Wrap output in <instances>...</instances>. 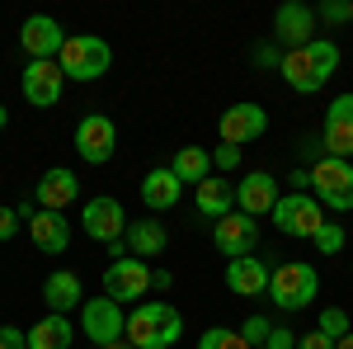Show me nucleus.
<instances>
[{"label": "nucleus", "mask_w": 353, "mask_h": 349, "mask_svg": "<svg viewBox=\"0 0 353 349\" xmlns=\"http://www.w3.org/2000/svg\"><path fill=\"white\" fill-rule=\"evenodd\" d=\"M278 71H283V81L292 85L297 95H316V90H325L330 76L339 71V48H334L330 38H316V43H306V48L283 53Z\"/></svg>", "instance_id": "1"}, {"label": "nucleus", "mask_w": 353, "mask_h": 349, "mask_svg": "<svg viewBox=\"0 0 353 349\" xmlns=\"http://www.w3.org/2000/svg\"><path fill=\"white\" fill-rule=\"evenodd\" d=\"M184 340V312L174 302H141L128 312V345L132 349H174Z\"/></svg>", "instance_id": "2"}, {"label": "nucleus", "mask_w": 353, "mask_h": 349, "mask_svg": "<svg viewBox=\"0 0 353 349\" xmlns=\"http://www.w3.org/2000/svg\"><path fill=\"white\" fill-rule=\"evenodd\" d=\"M57 66H61V76L66 81H99L104 71L113 66V48L104 43V38H94V33H76V38H66V48H61V57H57Z\"/></svg>", "instance_id": "3"}, {"label": "nucleus", "mask_w": 353, "mask_h": 349, "mask_svg": "<svg viewBox=\"0 0 353 349\" xmlns=\"http://www.w3.org/2000/svg\"><path fill=\"white\" fill-rule=\"evenodd\" d=\"M316 293H321V274H316V265H306V260H283V265L273 269L269 297L283 307V312H301V307H311Z\"/></svg>", "instance_id": "4"}, {"label": "nucleus", "mask_w": 353, "mask_h": 349, "mask_svg": "<svg viewBox=\"0 0 353 349\" xmlns=\"http://www.w3.org/2000/svg\"><path fill=\"white\" fill-rule=\"evenodd\" d=\"M311 189H316V203H321V208L353 213V161L321 156L316 170H311Z\"/></svg>", "instance_id": "5"}, {"label": "nucleus", "mask_w": 353, "mask_h": 349, "mask_svg": "<svg viewBox=\"0 0 353 349\" xmlns=\"http://www.w3.org/2000/svg\"><path fill=\"white\" fill-rule=\"evenodd\" d=\"M76 156L85 165H109L113 151H118V123L104 118V113H85L81 123H76Z\"/></svg>", "instance_id": "6"}, {"label": "nucleus", "mask_w": 353, "mask_h": 349, "mask_svg": "<svg viewBox=\"0 0 353 349\" xmlns=\"http://www.w3.org/2000/svg\"><path fill=\"white\" fill-rule=\"evenodd\" d=\"M81 330L90 335V345L99 349V345H118L123 335H128V312L113 302V297H90L81 307Z\"/></svg>", "instance_id": "7"}, {"label": "nucleus", "mask_w": 353, "mask_h": 349, "mask_svg": "<svg viewBox=\"0 0 353 349\" xmlns=\"http://www.w3.org/2000/svg\"><path fill=\"white\" fill-rule=\"evenodd\" d=\"M81 227H85V236L90 241H99V245H113V241H123L128 236V213H123V203L118 198H109V194H99V198H90L81 208Z\"/></svg>", "instance_id": "8"}, {"label": "nucleus", "mask_w": 353, "mask_h": 349, "mask_svg": "<svg viewBox=\"0 0 353 349\" xmlns=\"http://www.w3.org/2000/svg\"><path fill=\"white\" fill-rule=\"evenodd\" d=\"M273 222H278V232L283 236H316L321 227H325V213H321V203L311 198V194H283L278 198V208H273Z\"/></svg>", "instance_id": "9"}, {"label": "nucleus", "mask_w": 353, "mask_h": 349, "mask_svg": "<svg viewBox=\"0 0 353 349\" xmlns=\"http://www.w3.org/2000/svg\"><path fill=\"white\" fill-rule=\"evenodd\" d=\"M146 293H151V265H146V260L128 255V260L104 265V297H113L118 307H123V302H141Z\"/></svg>", "instance_id": "10"}, {"label": "nucleus", "mask_w": 353, "mask_h": 349, "mask_svg": "<svg viewBox=\"0 0 353 349\" xmlns=\"http://www.w3.org/2000/svg\"><path fill=\"white\" fill-rule=\"evenodd\" d=\"M217 133L226 147H250V142H259V137L269 133V113L254 100H241V104H231L217 118Z\"/></svg>", "instance_id": "11"}, {"label": "nucleus", "mask_w": 353, "mask_h": 349, "mask_svg": "<svg viewBox=\"0 0 353 349\" xmlns=\"http://www.w3.org/2000/svg\"><path fill=\"white\" fill-rule=\"evenodd\" d=\"M321 147L334 161H353V90L330 100L325 123H321Z\"/></svg>", "instance_id": "12"}, {"label": "nucleus", "mask_w": 353, "mask_h": 349, "mask_svg": "<svg viewBox=\"0 0 353 349\" xmlns=\"http://www.w3.org/2000/svg\"><path fill=\"white\" fill-rule=\"evenodd\" d=\"M19 48L28 53V62H57L66 48V28L52 15H28L24 28H19Z\"/></svg>", "instance_id": "13"}, {"label": "nucleus", "mask_w": 353, "mask_h": 349, "mask_svg": "<svg viewBox=\"0 0 353 349\" xmlns=\"http://www.w3.org/2000/svg\"><path fill=\"white\" fill-rule=\"evenodd\" d=\"M212 241H217V250L226 255V260H245V255H254V245H259V217H245V213L217 217Z\"/></svg>", "instance_id": "14"}, {"label": "nucleus", "mask_w": 353, "mask_h": 349, "mask_svg": "<svg viewBox=\"0 0 353 349\" xmlns=\"http://www.w3.org/2000/svg\"><path fill=\"white\" fill-rule=\"evenodd\" d=\"M273 38L288 43V53H292V48H306V43H316V10L301 5V0L278 5V15H273Z\"/></svg>", "instance_id": "15"}, {"label": "nucleus", "mask_w": 353, "mask_h": 349, "mask_svg": "<svg viewBox=\"0 0 353 349\" xmlns=\"http://www.w3.org/2000/svg\"><path fill=\"white\" fill-rule=\"evenodd\" d=\"M19 85H24V100L33 109H52L61 100V90H66V76H61L57 62H28Z\"/></svg>", "instance_id": "16"}, {"label": "nucleus", "mask_w": 353, "mask_h": 349, "mask_svg": "<svg viewBox=\"0 0 353 349\" xmlns=\"http://www.w3.org/2000/svg\"><path fill=\"white\" fill-rule=\"evenodd\" d=\"M278 208V180H273L269 170H250L241 175V185H236V213L245 217H264Z\"/></svg>", "instance_id": "17"}, {"label": "nucleus", "mask_w": 353, "mask_h": 349, "mask_svg": "<svg viewBox=\"0 0 353 349\" xmlns=\"http://www.w3.org/2000/svg\"><path fill=\"white\" fill-rule=\"evenodd\" d=\"M81 198V180H76V170H66V165H52L38 189H33V203L43 208V213H61V208H71Z\"/></svg>", "instance_id": "18"}, {"label": "nucleus", "mask_w": 353, "mask_h": 349, "mask_svg": "<svg viewBox=\"0 0 353 349\" xmlns=\"http://www.w3.org/2000/svg\"><path fill=\"white\" fill-rule=\"evenodd\" d=\"M221 279H226V288L236 297H259V293H269L273 269H269V260H259V255H245V260H231Z\"/></svg>", "instance_id": "19"}, {"label": "nucleus", "mask_w": 353, "mask_h": 349, "mask_svg": "<svg viewBox=\"0 0 353 349\" xmlns=\"http://www.w3.org/2000/svg\"><path fill=\"white\" fill-rule=\"evenodd\" d=\"M179 198H184V185H179V175H174L170 165H156V170H146V175H141V203H146L151 213L174 208Z\"/></svg>", "instance_id": "20"}, {"label": "nucleus", "mask_w": 353, "mask_h": 349, "mask_svg": "<svg viewBox=\"0 0 353 349\" xmlns=\"http://www.w3.org/2000/svg\"><path fill=\"white\" fill-rule=\"evenodd\" d=\"M43 302L52 307L57 317H66V312L85 307V288H81V279H76L71 269H57V274H48V279H43Z\"/></svg>", "instance_id": "21"}, {"label": "nucleus", "mask_w": 353, "mask_h": 349, "mask_svg": "<svg viewBox=\"0 0 353 349\" xmlns=\"http://www.w3.org/2000/svg\"><path fill=\"white\" fill-rule=\"evenodd\" d=\"M28 236H33V245H38L43 255H66V245H71V222H66V213H38L28 222Z\"/></svg>", "instance_id": "22"}, {"label": "nucleus", "mask_w": 353, "mask_h": 349, "mask_svg": "<svg viewBox=\"0 0 353 349\" xmlns=\"http://www.w3.org/2000/svg\"><path fill=\"white\" fill-rule=\"evenodd\" d=\"M128 255H137V260H156V255H165V245H170V232H165V222H156V217H141V222H132L128 227Z\"/></svg>", "instance_id": "23"}, {"label": "nucleus", "mask_w": 353, "mask_h": 349, "mask_svg": "<svg viewBox=\"0 0 353 349\" xmlns=\"http://www.w3.org/2000/svg\"><path fill=\"white\" fill-rule=\"evenodd\" d=\"M193 208H198L203 217H212V222L226 217V213H236V185H226V180H217V175L203 180V185L193 189Z\"/></svg>", "instance_id": "24"}, {"label": "nucleus", "mask_w": 353, "mask_h": 349, "mask_svg": "<svg viewBox=\"0 0 353 349\" xmlns=\"http://www.w3.org/2000/svg\"><path fill=\"white\" fill-rule=\"evenodd\" d=\"M71 345H76V326H71V317L48 312L38 326H28V349H71Z\"/></svg>", "instance_id": "25"}, {"label": "nucleus", "mask_w": 353, "mask_h": 349, "mask_svg": "<svg viewBox=\"0 0 353 349\" xmlns=\"http://www.w3.org/2000/svg\"><path fill=\"white\" fill-rule=\"evenodd\" d=\"M170 170L179 175L184 189H198L203 180H212V151H203V147H179L174 161H170Z\"/></svg>", "instance_id": "26"}, {"label": "nucleus", "mask_w": 353, "mask_h": 349, "mask_svg": "<svg viewBox=\"0 0 353 349\" xmlns=\"http://www.w3.org/2000/svg\"><path fill=\"white\" fill-rule=\"evenodd\" d=\"M198 349H250V340H245L241 330H226V326H212V330H203V340H198Z\"/></svg>", "instance_id": "27"}, {"label": "nucleus", "mask_w": 353, "mask_h": 349, "mask_svg": "<svg viewBox=\"0 0 353 349\" xmlns=\"http://www.w3.org/2000/svg\"><path fill=\"white\" fill-rule=\"evenodd\" d=\"M316 330H321V335H330V340H344L353 326H349V317H344L339 307H325V312L316 317Z\"/></svg>", "instance_id": "28"}, {"label": "nucleus", "mask_w": 353, "mask_h": 349, "mask_svg": "<svg viewBox=\"0 0 353 349\" xmlns=\"http://www.w3.org/2000/svg\"><path fill=\"white\" fill-rule=\"evenodd\" d=\"M311 241H316V250H321V255H339V250H344V227H339V222H325Z\"/></svg>", "instance_id": "29"}, {"label": "nucleus", "mask_w": 353, "mask_h": 349, "mask_svg": "<svg viewBox=\"0 0 353 349\" xmlns=\"http://www.w3.org/2000/svg\"><path fill=\"white\" fill-rule=\"evenodd\" d=\"M241 335L250 340V349H264V340L273 335V321H269V317H250V321L241 326Z\"/></svg>", "instance_id": "30"}, {"label": "nucleus", "mask_w": 353, "mask_h": 349, "mask_svg": "<svg viewBox=\"0 0 353 349\" xmlns=\"http://www.w3.org/2000/svg\"><path fill=\"white\" fill-rule=\"evenodd\" d=\"M19 227H24V222H19V213L0 203V245H5V241H14V232H19Z\"/></svg>", "instance_id": "31"}, {"label": "nucleus", "mask_w": 353, "mask_h": 349, "mask_svg": "<svg viewBox=\"0 0 353 349\" xmlns=\"http://www.w3.org/2000/svg\"><path fill=\"white\" fill-rule=\"evenodd\" d=\"M0 349H28V330H19V326H0Z\"/></svg>", "instance_id": "32"}, {"label": "nucleus", "mask_w": 353, "mask_h": 349, "mask_svg": "<svg viewBox=\"0 0 353 349\" xmlns=\"http://www.w3.org/2000/svg\"><path fill=\"white\" fill-rule=\"evenodd\" d=\"M212 165H217V170H236V165H241V147H226V142H221L217 151H212Z\"/></svg>", "instance_id": "33"}, {"label": "nucleus", "mask_w": 353, "mask_h": 349, "mask_svg": "<svg viewBox=\"0 0 353 349\" xmlns=\"http://www.w3.org/2000/svg\"><path fill=\"white\" fill-rule=\"evenodd\" d=\"M316 15H321L325 24H349V5H344V0H330V5H321Z\"/></svg>", "instance_id": "34"}, {"label": "nucleus", "mask_w": 353, "mask_h": 349, "mask_svg": "<svg viewBox=\"0 0 353 349\" xmlns=\"http://www.w3.org/2000/svg\"><path fill=\"white\" fill-rule=\"evenodd\" d=\"M264 349H297V335L288 326H273V335L264 340Z\"/></svg>", "instance_id": "35"}, {"label": "nucleus", "mask_w": 353, "mask_h": 349, "mask_svg": "<svg viewBox=\"0 0 353 349\" xmlns=\"http://www.w3.org/2000/svg\"><path fill=\"white\" fill-rule=\"evenodd\" d=\"M297 349H334V340L321 335V330H311V335H297Z\"/></svg>", "instance_id": "36"}, {"label": "nucleus", "mask_w": 353, "mask_h": 349, "mask_svg": "<svg viewBox=\"0 0 353 349\" xmlns=\"http://www.w3.org/2000/svg\"><path fill=\"white\" fill-rule=\"evenodd\" d=\"M151 288H156V293H170V288H174V274H170V269H151Z\"/></svg>", "instance_id": "37"}, {"label": "nucleus", "mask_w": 353, "mask_h": 349, "mask_svg": "<svg viewBox=\"0 0 353 349\" xmlns=\"http://www.w3.org/2000/svg\"><path fill=\"white\" fill-rule=\"evenodd\" d=\"M14 213H19V222H33V217L43 213V208H38L33 198H19V203H14Z\"/></svg>", "instance_id": "38"}, {"label": "nucleus", "mask_w": 353, "mask_h": 349, "mask_svg": "<svg viewBox=\"0 0 353 349\" xmlns=\"http://www.w3.org/2000/svg\"><path fill=\"white\" fill-rule=\"evenodd\" d=\"M109 250V260H128V241H113V245H104Z\"/></svg>", "instance_id": "39"}, {"label": "nucleus", "mask_w": 353, "mask_h": 349, "mask_svg": "<svg viewBox=\"0 0 353 349\" xmlns=\"http://www.w3.org/2000/svg\"><path fill=\"white\" fill-rule=\"evenodd\" d=\"M334 349H353V330L344 335V340H334Z\"/></svg>", "instance_id": "40"}, {"label": "nucleus", "mask_w": 353, "mask_h": 349, "mask_svg": "<svg viewBox=\"0 0 353 349\" xmlns=\"http://www.w3.org/2000/svg\"><path fill=\"white\" fill-rule=\"evenodd\" d=\"M99 349H132V345H128V340H118V345H99Z\"/></svg>", "instance_id": "41"}, {"label": "nucleus", "mask_w": 353, "mask_h": 349, "mask_svg": "<svg viewBox=\"0 0 353 349\" xmlns=\"http://www.w3.org/2000/svg\"><path fill=\"white\" fill-rule=\"evenodd\" d=\"M5 123H10V109H5V104H0V128H5Z\"/></svg>", "instance_id": "42"}, {"label": "nucleus", "mask_w": 353, "mask_h": 349, "mask_svg": "<svg viewBox=\"0 0 353 349\" xmlns=\"http://www.w3.org/2000/svg\"><path fill=\"white\" fill-rule=\"evenodd\" d=\"M349 24H353V0H349Z\"/></svg>", "instance_id": "43"}]
</instances>
